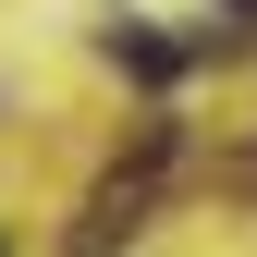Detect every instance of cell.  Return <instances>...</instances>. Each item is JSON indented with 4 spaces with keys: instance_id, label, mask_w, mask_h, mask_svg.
Segmentation results:
<instances>
[{
    "instance_id": "1",
    "label": "cell",
    "mask_w": 257,
    "mask_h": 257,
    "mask_svg": "<svg viewBox=\"0 0 257 257\" xmlns=\"http://www.w3.org/2000/svg\"><path fill=\"white\" fill-rule=\"evenodd\" d=\"M110 61H122L135 86H172V74H184V49H172V37H147V25H110Z\"/></svg>"
},
{
    "instance_id": "2",
    "label": "cell",
    "mask_w": 257,
    "mask_h": 257,
    "mask_svg": "<svg viewBox=\"0 0 257 257\" xmlns=\"http://www.w3.org/2000/svg\"><path fill=\"white\" fill-rule=\"evenodd\" d=\"M233 13H245V37H257V0H233Z\"/></svg>"
}]
</instances>
